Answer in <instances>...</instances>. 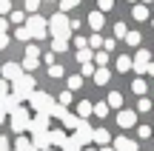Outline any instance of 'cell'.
Returning a JSON list of instances; mask_svg holds the SVG:
<instances>
[{"label": "cell", "instance_id": "cell-1", "mask_svg": "<svg viewBox=\"0 0 154 151\" xmlns=\"http://www.w3.org/2000/svg\"><path fill=\"white\" fill-rule=\"evenodd\" d=\"M49 32H51V40H69L72 37V20L63 11H57L49 17Z\"/></svg>", "mask_w": 154, "mask_h": 151}, {"label": "cell", "instance_id": "cell-2", "mask_svg": "<svg viewBox=\"0 0 154 151\" xmlns=\"http://www.w3.org/2000/svg\"><path fill=\"white\" fill-rule=\"evenodd\" d=\"M29 106H32L37 114H51V108H54L57 103H54V97L46 94V91H34L32 100H29Z\"/></svg>", "mask_w": 154, "mask_h": 151}, {"label": "cell", "instance_id": "cell-3", "mask_svg": "<svg viewBox=\"0 0 154 151\" xmlns=\"http://www.w3.org/2000/svg\"><path fill=\"white\" fill-rule=\"evenodd\" d=\"M11 94H17L20 100H32V94H34V77H32V74H23L17 83H11Z\"/></svg>", "mask_w": 154, "mask_h": 151}, {"label": "cell", "instance_id": "cell-4", "mask_svg": "<svg viewBox=\"0 0 154 151\" xmlns=\"http://www.w3.org/2000/svg\"><path fill=\"white\" fill-rule=\"evenodd\" d=\"M29 32H32L34 40H43L46 34H49V20L40 17V14H32V17H29Z\"/></svg>", "mask_w": 154, "mask_h": 151}, {"label": "cell", "instance_id": "cell-5", "mask_svg": "<svg viewBox=\"0 0 154 151\" xmlns=\"http://www.w3.org/2000/svg\"><path fill=\"white\" fill-rule=\"evenodd\" d=\"M72 137L80 143V146H86V148H88V143H94V128L88 125V120H80V125H77V131H74Z\"/></svg>", "mask_w": 154, "mask_h": 151}, {"label": "cell", "instance_id": "cell-6", "mask_svg": "<svg viewBox=\"0 0 154 151\" xmlns=\"http://www.w3.org/2000/svg\"><path fill=\"white\" fill-rule=\"evenodd\" d=\"M29 125H32V117H29V111H26V108L20 106V108H17L14 114H11V128H14L17 134H20V131H26Z\"/></svg>", "mask_w": 154, "mask_h": 151}, {"label": "cell", "instance_id": "cell-7", "mask_svg": "<svg viewBox=\"0 0 154 151\" xmlns=\"http://www.w3.org/2000/svg\"><path fill=\"white\" fill-rule=\"evenodd\" d=\"M23 74H26V68H23V66H17V63H6V66L0 68V77H3V80H9V83H17Z\"/></svg>", "mask_w": 154, "mask_h": 151}, {"label": "cell", "instance_id": "cell-8", "mask_svg": "<svg viewBox=\"0 0 154 151\" xmlns=\"http://www.w3.org/2000/svg\"><path fill=\"white\" fill-rule=\"evenodd\" d=\"M49 120H51V114H34L29 131H32L34 137H37V134H46V131H49Z\"/></svg>", "mask_w": 154, "mask_h": 151}, {"label": "cell", "instance_id": "cell-9", "mask_svg": "<svg viewBox=\"0 0 154 151\" xmlns=\"http://www.w3.org/2000/svg\"><path fill=\"white\" fill-rule=\"evenodd\" d=\"M149 66H151V54H149L146 49H137V54H134V68H137V71L143 74Z\"/></svg>", "mask_w": 154, "mask_h": 151}, {"label": "cell", "instance_id": "cell-10", "mask_svg": "<svg viewBox=\"0 0 154 151\" xmlns=\"http://www.w3.org/2000/svg\"><path fill=\"white\" fill-rule=\"evenodd\" d=\"M20 103H23V100H20L17 94H9V97H3V100H0V108H3V111L11 117V114H14L17 108H20Z\"/></svg>", "mask_w": 154, "mask_h": 151}, {"label": "cell", "instance_id": "cell-11", "mask_svg": "<svg viewBox=\"0 0 154 151\" xmlns=\"http://www.w3.org/2000/svg\"><path fill=\"white\" fill-rule=\"evenodd\" d=\"M114 120L120 123V128H131V125H137V111H128L126 108V111H120Z\"/></svg>", "mask_w": 154, "mask_h": 151}, {"label": "cell", "instance_id": "cell-12", "mask_svg": "<svg viewBox=\"0 0 154 151\" xmlns=\"http://www.w3.org/2000/svg\"><path fill=\"white\" fill-rule=\"evenodd\" d=\"M66 143H69L66 128H54L51 131V148H66Z\"/></svg>", "mask_w": 154, "mask_h": 151}, {"label": "cell", "instance_id": "cell-13", "mask_svg": "<svg viewBox=\"0 0 154 151\" xmlns=\"http://www.w3.org/2000/svg\"><path fill=\"white\" fill-rule=\"evenodd\" d=\"M32 143L37 146V151H49V148H51V131H46V134H37Z\"/></svg>", "mask_w": 154, "mask_h": 151}, {"label": "cell", "instance_id": "cell-14", "mask_svg": "<svg viewBox=\"0 0 154 151\" xmlns=\"http://www.w3.org/2000/svg\"><path fill=\"white\" fill-rule=\"evenodd\" d=\"M114 151H137V143L128 137H117L114 140Z\"/></svg>", "mask_w": 154, "mask_h": 151}, {"label": "cell", "instance_id": "cell-15", "mask_svg": "<svg viewBox=\"0 0 154 151\" xmlns=\"http://www.w3.org/2000/svg\"><path fill=\"white\" fill-rule=\"evenodd\" d=\"M88 26L94 29V34H100V29H103V11L100 9H94L91 14H88Z\"/></svg>", "mask_w": 154, "mask_h": 151}, {"label": "cell", "instance_id": "cell-16", "mask_svg": "<svg viewBox=\"0 0 154 151\" xmlns=\"http://www.w3.org/2000/svg\"><path fill=\"white\" fill-rule=\"evenodd\" d=\"M109 140H111V134L106 128H97V131H94V143H97L100 148H109Z\"/></svg>", "mask_w": 154, "mask_h": 151}, {"label": "cell", "instance_id": "cell-17", "mask_svg": "<svg viewBox=\"0 0 154 151\" xmlns=\"http://www.w3.org/2000/svg\"><path fill=\"white\" fill-rule=\"evenodd\" d=\"M14 151H37V146H34L32 140H26V137H17L14 140Z\"/></svg>", "mask_w": 154, "mask_h": 151}, {"label": "cell", "instance_id": "cell-18", "mask_svg": "<svg viewBox=\"0 0 154 151\" xmlns=\"http://www.w3.org/2000/svg\"><path fill=\"white\" fill-rule=\"evenodd\" d=\"M131 68H134V60H131V57H117V71H131Z\"/></svg>", "mask_w": 154, "mask_h": 151}, {"label": "cell", "instance_id": "cell-19", "mask_svg": "<svg viewBox=\"0 0 154 151\" xmlns=\"http://www.w3.org/2000/svg\"><path fill=\"white\" fill-rule=\"evenodd\" d=\"M109 80H111V71H109V68H97V74H94V83H97V86H106Z\"/></svg>", "mask_w": 154, "mask_h": 151}, {"label": "cell", "instance_id": "cell-20", "mask_svg": "<svg viewBox=\"0 0 154 151\" xmlns=\"http://www.w3.org/2000/svg\"><path fill=\"white\" fill-rule=\"evenodd\" d=\"M91 111H94V106H91L88 100H83L80 106H77V117H80V120H86V117H88Z\"/></svg>", "mask_w": 154, "mask_h": 151}, {"label": "cell", "instance_id": "cell-21", "mask_svg": "<svg viewBox=\"0 0 154 151\" xmlns=\"http://www.w3.org/2000/svg\"><path fill=\"white\" fill-rule=\"evenodd\" d=\"M131 14H134V20H140V23H143V20H149V6H134V9H131Z\"/></svg>", "mask_w": 154, "mask_h": 151}, {"label": "cell", "instance_id": "cell-22", "mask_svg": "<svg viewBox=\"0 0 154 151\" xmlns=\"http://www.w3.org/2000/svg\"><path fill=\"white\" fill-rule=\"evenodd\" d=\"M94 54H97V51H91V49H80V51H77V60L86 66V63H91V60H94Z\"/></svg>", "mask_w": 154, "mask_h": 151}, {"label": "cell", "instance_id": "cell-23", "mask_svg": "<svg viewBox=\"0 0 154 151\" xmlns=\"http://www.w3.org/2000/svg\"><path fill=\"white\" fill-rule=\"evenodd\" d=\"M103 46H106V40L103 37H100V34H91V37H88V49H91V51H103Z\"/></svg>", "mask_w": 154, "mask_h": 151}, {"label": "cell", "instance_id": "cell-24", "mask_svg": "<svg viewBox=\"0 0 154 151\" xmlns=\"http://www.w3.org/2000/svg\"><path fill=\"white\" fill-rule=\"evenodd\" d=\"M106 103H109L111 108H120V106H123V94H120V91H111V94H109V100H106Z\"/></svg>", "mask_w": 154, "mask_h": 151}, {"label": "cell", "instance_id": "cell-25", "mask_svg": "<svg viewBox=\"0 0 154 151\" xmlns=\"http://www.w3.org/2000/svg\"><path fill=\"white\" fill-rule=\"evenodd\" d=\"M14 37H17V40H23V43H29V40H34V37H32V32H29V26H20V29L14 32Z\"/></svg>", "mask_w": 154, "mask_h": 151}, {"label": "cell", "instance_id": "cell-26", "mask_svg": "<svg viewBox=\"0 0 154 151\" xmlns=\"http://www.w3.org/2000/svg\"><path fill=\"white\" fill-rule=\"evenodd\" d=\"M66 83H69V91H77V89L83 86V74H72Z\"/></svg>", "mask_w": 154, "mask_h": 151}, {"label": "cell", "instance_id": "cell-27", "mask_svg": "<svg viewBox=\"0 0 154 151\" xmlns=\"http://www.w3.org/2000/svg\"><path fill=\"white\" fill-rule=\"evenodd\" d=\"M23 3H26V11H29V17H32V14H37V9L43 6V0H23Z\"/></svg>", "mask_w": 154, "mask_h": 151}, {"label": "cell", "instance_id": "cell-28", "mask_svg": "<svg viewBox=\"0 0 154 151\" xmlns=\"http://www.w3.org/2000/svg\"><path fill=\"white\" fill-rule=\"evenodd\" d=\"M51 117H57V120H60V123H63V120L69 117V111H66V106H60V103H57V106L51 108Z\"/></svg>", "mask_w": 154, "mask_h": 151}, {"label": "cell", "instance_id": "cell-29", "mask_svg": "<svg viewBox=\"0 0 154 151\" xmlns=\"http://www.w3.org/2000/svg\"><path fill=\"white\" fill-rule=\"evenodd\" d=\"M131 91H134V94H140V97H146V91H149V86H146L143 80H134V83H131Z\"/></svg>", "mask_w": 154, "mask_h": 151}, {"label": "cell", "instance_id": "cell-30", "mask_svg": "<svg viewBox=\"0 0 154 151\" xmlns=\"http://www.w3.org/2000/svg\"><path fill=\"white\" fill-rule=\"evenodd\" d=\"M37 66H40V57H29V54H26V60H23V68H26V71H34Z\"/></svg>", "mask_w": 154, "mask_h": 151}, {"label": "cell", "instance_id": "cell-31", "mask_svg": "<svg viewBox=\"0 0 154 151\" xmlns=\"http://www.w3.org/2000/svg\"><path fill=\"white\" fill-rule=\"evenodd\" d=\"M77 125H80V117H74V114H69V117L63 120V128H74L77 131Z\"/></svg>", "mask_w": 154, "mask_h": 151}, {"label": "cell", "instance_id": "cell-32", "mask_svg": "<svg viewBox=\"0 0 154 151\" xmlns=\"http://www.w3.org/2000/svg\"><path fill=\"white\" fill-rule=\"evenodd\" d=\"M109 103H94V114H97V117H106V114H109Z\"/></svg>", "mask_w": 154, "mask_h": 151}, {"label": "cell", "instance_id": "cell-33", "mask_svg": "<svg viewBox=\"0 0 154 151\" xmlns=\"http://www.w3.org/2000/svg\"><path fill=\"white\" fill-rule=\"evenodd\" d=\"M94 63H97L100 68H106V63H109V51H97V54H94Z\"/></svg>", "mask_w": 154, "mask_h": 151}, {"label": "cell", "instance_id": "cell-34", "mask_svg": "<svg viewBox=\"0 0 154 151\" xmlns=\"http://www.w3.org/2000/svg\"><path fill=\"white\" fill-rule=\"evenodd\" d=\"M114 37H128V29H126V23H114Z\"/></svg>", "mask_w": 154, "mask_h": 151}, {"label": "cell", "instance_id": "cell-35", "mask_svg": "<svg viewBox=\"0 0 154 151\" xmlns=\"http://www.w3.org/2000/svg\"><path fill=\"white\" fill-rule=\"evenodd\" d=\"M72 91H60V94H57V103H60V106H69V103H72Z\"/></svg>", "mask_w": 154, "mask_h": 151}, {"label": "cell", "instance_id": "cell-36", "mask_svg": "<svg viewBox=\"0 0 154 151\" xmlns=\"http://www.w3.org/2000/svg\"><path fill=\"white\" fill-rule=\"evenodd\" d=\"M77 3H80V0H60V11L66 14V11H72V9H74Z\"/></svg>", "mask_w": 154, "mask_h": 151}, {"label": "cell", "instance_id": "cell-37", "mask_svg": "<svg viewBox=\"0 0 154 151\" xmlns=\"http://www.w3.org/2000/svg\"><path fill=\"white\" fill-rule=\"evenodd\" d=\"M140 40H143V37H140V32H128L126 43H128V46H140Z\"/></svg>", "mask_w": 154, "mask_h": 151}, {"label": "cell", "instance_id": "cell-38", "mask_svg": "<svg viewBox=\"0 0 154 151\" xmlns=\"http://www.w3.org/2000/svg\"><path fill=\"white\" fill-rule=\"evenodd\" d=\"M137 111H151V100L140 97V100H137Z\"/></svg>", "mask_w": 154, "mask_h": 151}, {"label": "cell", "instance_id": "cell-39", "mask_svg": "<svg viewBox=\"0 0 154 151\" xmlns=\"http://www.w3.org/2000/svg\"><path fill=\"white\" fill-rule=\"evenodd\" d=\"M80 148H83L80 143H77L74 137H69V143H66V148H63V151H80Z\"/></svg>", "mask_w": 154, "mask_h": 151}, {"label": "cell", "instance_id": "cell-40", "mask_svg": "<svg viewBox=\"0 0 154 151\" xmlns=\"http://www.w3.org/2000/svg\"><path fill=\"white\" fill-rule=\"evenodd\" d=\"M66 40H51V51H66Z\"/></svg>", "mask_w": 154, "mask_h": 151}, {"label": "cell", "instance_id": "cell-41", "mask_svg": "<svg viewBox=\"0 0 154 151\" xmlns=\"http://www.w3.org/2000/svg\"><path fill=\"white\" fill-rule=\"evenodd\" d=\"M97 6H100V11H109V9H114V0H97Z\"/></svg>", "mask_w": 154, "mask_h": 151}, {"label": "cell", "instance_id": "cell-42", "mask_svg": "<svg viewBox=\"0 0 154 151\" xmlns=\"http://www.w3.org/2000/svg\"><path fill=\"white\" fill-rule=\"evenodd\" d=\"M49 77H63V66H57V63H54V66L49 68Z\"/></svg>", "mask_w": 154, "mask_h": 151}, {"label": "cell", "instance_id": "cell-43", "mask_svg": "<svg viewBox=\"0 0 154 151\" xmlns=\"http://www.w3.org/2000/svg\"><path fill=\"white\" fill-rule=\"evenodd\" d=\"M9 94H11V91H9V86H6V80L0 77V100H3V97H9Z\"/></svg>", "mask_w": 154, "mask_h": 151}, {"label": "cell", "instance_id": "cell-44", "mask_svg": "<svg viewBox=\"0 0 154 151\" xmlns=\"http://www.w3.org/2000/svg\"><path fill=\"white\" fill-rule=\"evenodd\" d=\"M137 134H140V140H146V137H151V128H149V125H140Z\"/></svg>", "mask_w": 154, "mask_h": 151}, {"label": "cell", "instance_id": "cell-45", "mask_svg": "<svg viewBox=\"0 0 154 151\" xmlns=\"http://www.w3.org/2000/svg\"><path fill=\"white\" fill-rule=\"evenodd\" d=\"M9 11H11V3L9 0H0V14H9Z\"/></svg>", "mask_w": 154, "mask_h": 151}, {"label": "cell", "instance_id": "cell-46", "mask_svg": "<svg viewBox=\"0 0 154 151\" xmlns=\"http://www.w3.org/2000/svg\"><path fill=\"white\" fill-rule=\"evenodd\" d=\"M26 54H29V57H40V49H37V46L32 43V46H29V49H26Z\"/></svg>", "mask_w": 154, "mask_h": 151}, {"label": "cell", "instance_id": "cell-47", "mask_svg": "<svg viewBox=\"0 0 154 151\" xmlns=\"http://www.w3.org/2000/svg\"><path fill=\"white\" fill-rule=\"evenodd\" d=\"M11 23H23V11H11Z\"/></svg>", "mask_w": 154, "mask_h": 151}, {"label": "cell", "instance_id": "cell-48", "mask_svg": "<svg viewBox=\"0 0 154 151\" xmlns=\"http://www.w3.org/2000/svg\"><path fill=\"white\" fill-rule=\"evenodd\" d=\"M114 46H117V40H114V37H111V40H106V46H103V51H111V49H114Z\"/></svg>", "mask_w": 154, "mask_h": 151}, {"label": "cell", "instance_id": "cell-49", "mask_svg": "<svg viewBox=\"0 0 154 151\" xmlns=\"http://www.w3.org/2000/svg\"><path fill=\"white\" fill-rule=\"evenodd\" d=\"M9 46V34H0V49H6Z\"/></svg>", "mask_w": 154, "mask_h": 151}, {"label": "cell", "instance_id": "cell-50", "mask_svg": "<svg viewBox=\"0 0 154 151\" xmlns=\"http://www.w3.org/2000/svg\"><path fill=\"white\" fill-rule=\"evenodd\" d=\"M0 151H9V140L6 137H0Z\"/></svg>", "mask_w": 154, "mask_h": 151}, {"label": "cell", "instance_id": "cell-51", "mask_svg": "<svg viewBox=\"0 0 154 151\" xmlns=\"http://www.w3.org/2000/svg\"><path fill=\"white\" fill-rule=\"evenodd\" d=\"M6 26H9V23H6V17H0V34H6Z\"/></svg>", "mask_w": 154, "mask_h": 151}, {"label": "cell", "instance_id": "cell-52", "mask_svg": "<svg viewBox=\"0 0 154 151\" xmlns=\"http://www.w3.org/2000/svg\"><path fill=\"white\" fill-rule=\"evenodd\" d=\"M146 74H149V77H154V63H151L149 68H146Z\"/></svg>", "mask_w": 154, "mask_h": 151}, {"label": "cell", "instance_id": "cell-53", "mask_svg": "<svg viewBox=\"0 0 154 151\" xmlns=\"http://www.w3.org/2000/svg\"><path fill=\"white\" fill-rule=\"evenodd\" d=\"M3 120H6V111H3V108H0V123H3Z\"/></svg>", "mask_w": 154, "mask_h": 151}, {"label": "cell", "instance_id": "cell-54", "mask_svg": "<svg viewBox=\"0 0 154 151\" xmlns=\"http://www.w3.org/2000/svg\"><path fill=\"white\" fill-rule=\"evenodd\" d=\"M43 3H60V0H43Z\"/></svg>", "mask_w": 154, "mask_h": 151}, {"label": "cell", "instance_id": "cell-55", "mask_svg": "<svg viewBox=\"0 0 154 151\" xmlns=\"http://www.w3.org/2000/svg\"><path fill=\"white\" fill-rule=\"evenodd\" d=\"M83 151H97V148H83Z\"/></svg>", "mask_w": 154, "mask_h": 151}, {"label": "cell", "instance_id": "cell-56", "mask_svg": "<svg viewBox=\"0 0 154 151\" xmlns=\"http://www.w3.org/2000/svg\"><path fill=\"white\" fill-rule=\"evenodd\" d=\"M100 151H114V148H100Z\"/></svg>", "mask_w": 154, "mask_h": 151}, {"label": "cell", "instance_id": "cell-57", "mask_svg": "<svg viewBox=\"0 0 154 151\" xmlns=\"http://www.w3.org/2000/svg\"><path fill=\"white\" fill-rule=\"evenodd\" d=\"M146 3H151V0H143V6H146Z\"/></svg>", "mask_w": 154, "mask_h": 151}, {"label": "cell", "instance_id": "cell-58", "mask_svg": "<svg viewBox=\"0 0 154 151\" xmlns=\"http://www.w3.org/2000/svg\"><path fill=\"white\" fill-rule=\"evenodd\" d=\"M49 151H54V148H49Z\"/></svg>", "mask_w": 154, "mask_h": 151}, {"label": "cell", "instance_id": "cell-59", "mask_svg": "<svg viewBox=\"0 0 154 151\" xmlns=\"http://www.w3.org/2000/svg\"><path fill=\"white\" fill-rule=\"evenodd\" d=\"M151 23H154V20H151Z\"/></svg>", "mask_w": 154, "mask_h": 151}]
</instances>
